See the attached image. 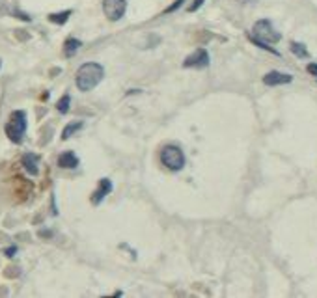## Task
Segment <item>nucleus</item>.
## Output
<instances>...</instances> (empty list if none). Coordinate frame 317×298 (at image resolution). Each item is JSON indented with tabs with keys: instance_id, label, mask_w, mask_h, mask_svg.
I'll list each match as a JSON object with an SVG mask.
<instances>
[{
	"instance_id": "f8f14e48",
	"label": "nucleus",
	"mask_w": 317,
	"mask_h": 298,
	"mask_svg": "<svg viewBox=\"0 0 317 298\" xmlns=\"http://www.w3.org/2000/svg\"><path fill=\"white\" fill-rule=\"evenodd\" d=\"M84 127V123L82 121H75V123H69L65 129H63V132H62V140H67V138H71L75 132L80 131Z\"/></svg>"
},
{
	"instance_id": "f3484780",
	"label": "nucleus",
	"mask_w": 317,
	"mask_h": 298,
	"mask_svg": "<svg viewBox=\"0 0 317 298\" xmlns=\"http://www.w3.org/2000/svg\"><path fill=\"white\" fill-rule=\"evenodd\" d=\"M202 4H204V0H194V2H192V6L189 8V12H196V10H198Z\"/></svg>"
},
{
	"instance_id": "0eeeda50",
	"label": "nucleus",
	"mask_w": 317,
	"mask_h": 298,
	"mask_svg": "<svg viewBox=\"0 0 317 298\" xmlns=\"http://www.w3.org/2000/svg\"><path fill=\"white\" fill-rule=\"evenodd\" d=\"M293 80L291 75L287 73H280V71H270L263 77V82L267 86H280V84H289Z\"/></svg>"
},
{
	"instance_id": "2eb2a0df",
	"label": "nucleus",
	"mask_w": 317,
	"mask_h": 298,
	"mask_svg": "<svg viewBox=\"0 0 317 298\" xmlns=\"http://www.w3.org/2000/svg\"><path fill=\"white\" fill-rule=\"evenodd\" d=\"M69 103H71V97H69V95H63V97H62L60 101H58V105H56L58 112H60V114H65V112L69 110Z\"/></svg>"
},
{
	"instance_id": "9b49d317",
	"label": "nucleus",
	"mask_w": 317,
	"mask_h": 298,
	"mask_svg": "<svg viewBox=\"0 0 317 298\" xmlns=\"http://www.w3.org/2000/svg\"><path fill=\"white\" fill-rule=\"evenodd\" d=\"M23 166L30 175H37V157L32 155V153L25 155L23 157Z\"/></svg>"
},
{
	"instance_id": "20e7f679",
	"label": "nucleus",
	"mask_w": 317,
	"mask_h": 298,
	"mask_svg": "<svg viewBox=\"0 0 317 298\" xmlns=\"http://www.w3.org/2000/svg\"><path fill=\"white\" fill-rule=\"evenodd\" d=\"M252 36L257 37V39L263 41V43H269V45H270V43H278L282 39L280 32H276L274 26H272V23L267 21V19H261V21H257V23L254 24Z\"/></svg>"
},
{
	"instance_id": "f03ea898",
	"label": "nucleus",
	"mask_w": 317,
	"mask_h": 298,
	"mask_svg": "<svg viewBox=\"0 0 317 298\" xmlns=\"http://www.w3.org/2000/svg\"><path fill=\"white\" fill-rule=\"evenodd\" d=\"M25 132H26V114L23 110H15L12 116H10L8 125H6V134H8V138L13 143H21Z\"/></svg>"
},
{
	"instance_id": "7ed1b4c3",
	"label": "nucleus",
	"mask_w": 317,
	"mask_h": 298,
	"mask_svg": "<svg viewBox=\"0 0 317 298\" xmlns=\"http://www.w3.org/2000/svg\"><path fill=\"white\" fill-rule=\"evenodd\" d=\"M160 162L170 172H179L185 166V153L177 145H166L160 151Z\"/></svg>"
},
{
	"instance_id": "9d476101",
	"label": "nucleus",
	"mask_w": 317,
	"mask_h": 298,
	"mask_svg": "<svg viewBox=\"0 0 317 298\" xmlns=\"http://www.w3.org/2000/svg\"><path fill=\"white\" fill-rule=\"evenodd\" d=\"M82 47V43L79 41V39H75V37H69L65 43H63V54H65V58H71L77 54V50Z\"/></svg>"
},
{
	"instance_id": "f257e3e1",
	"label": "nucleus",
	"mask_w": 317,
	"mask_h": 298,
	"mask_svg": "<svg viewBox=\"0 0 317 298\" xmlns=\"http://www.w3.org/2000/svg\"><path fill=\"white\" fill-rule=\"evenodd\" d=\"M103 77H105L103 65H99L95 62H88V63L79 67L77 77H75V82H77V88L80 92H92L103 80Z\"/></svg>"
},
{
	"instance_id": "6e6552de",
	"label": "nucleus",
	"mask_w": 317,
	"mask_h": 298,
	"mask_svg": "<svg viewBox=\"0 0 317 298\" xmlns=\"http://www.w3.org/2000/svg\"><path fill=\"white\" fill-rule=\"evenodd\" d=\"M112 192V183H110V179H101L99 181V188L94 192V196H92V203L94 205H99V203L105 200V196Z\"/></svg>"
},
{
	"instance_id": "423d86ee",
	"label": "nucleus",
	"mask_w": 317,
	"mask_h": 298,
	"mask_svg": "<svg viewBox=\"0 0 317 298\" xmlns=\"http://www.w3.org/2000/svg\"><path fill=\"white\" fill-rule=\"evenodd\" d=\"M209 65V54L206 48H196L190 56H187L183 62V67L187 69H204Z\"/></svg>"
},
{
	"instance_id": "4468645a",
	"label": "nucleus",
	"mask_w": 317,
	"mask_h": 298,
	"mask_svg": "<svg viewBox=\"0 0 317 298\" xmlns=\"http://www.w3.org/2000/svg\"><path fill=\"white\" fill-rule=\"evenodd\" d=\"M291 52L295 56H299V58H308V50L302 43H297V41H293L291 43Z\"/></svg>"
},
{
	"instance_id": "6ab92c4d",
	"label": "nucleus",
	"mask_w": 317,
	"mask_h": 298,
	"mask_svg": "<svg viewBox=\"0 0 317 298\" xmlns=\"http://www.w3.org/2000/svg\"><path fill=\"white\" fill-rule=\"evenodd\" d=\"M15 251H17V248L12 246V248H8V250H6V255H8V257H13V253H15Z\"/></svg>"
},
{
	"instance_id": "ddd939ff",
	"label": "nucleus",
	"mask_w": 317,
	"mask_h": 298,
	"mask_svg": "<svg viewBox=\"0 0 317 298\" xmlns=\"http://www.w3.org/2000/svg\"><path fill=\"white\" fill-rule=\"evenodd\" d=\"M71 13H73L71 10H67V12H60V13H50L49 21L54 24H63V23H67V19L71 17Z\"/></svg>"
},
{
	"instance_id": "1a4fd4ad",
	"label": "nucleus",
	"mask_w": 317,
	"mask_h": 298,
	"mask_svg": "<svg viewBox=\"0 0 317 298\" xmlns=\"http://www.w3.org/2000/svg\"><path fill=\"white\" fill-rule=\"evenodd\" d=\"M58 166L65 168V170H73V168L79 166V158L75 155L73 151H65L58 157Z\"/></svg>"
},
{
	"instance_id": "a211bd4d",
	"label": "nucleus",
	"mask_w": 317,
	"mask_h": 298,
	"mask_svg": "<svg viewBox=\"0 0 317 298\" xmlns=\"http://www.w3.org/2000/svg\"><path fill=\"white\" fill-rule=\"evenodd\" d=\"M308 73L314 75V77H317V63H310V65H308Z\"/></svg>"
},
{
	"instance_id": "39448f33",
	"label": "nucleus",
	"mask_w": 317,
	"mask_h": 298,
	"mask_svg": "<svg viewBox=\"0 0 317 298\" xmlns=\"http://www.w3.org/2000/svg\"><path fill=\"white\" fill-rule=\"evenodd\" d=\"M127 10V0H103V12L110 21H120Z\"/></svg>"
},
{
	"instance_id": "dca6fc26",
	"label": "nucleus",
	"mask_w": 317,
	"mask_h": 298,
	"mask_svg": "<svg viewBox=\"0 0 317 298\" xmlns=\"http://www.w3.org/2000/svg\"><path fill=\"white\" fill-rule=\"evenodd\" d=\"M185 0H175V2H174V4H172L170 8H168V10H164V13H170V12H175V10H177V8H179V6H181V4H183Z\"/></svg>"
}]
</instances>
